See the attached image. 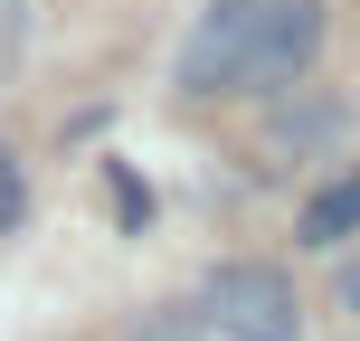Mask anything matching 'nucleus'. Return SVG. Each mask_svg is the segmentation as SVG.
<instances>
[{
    "mask_svg": "<svg viewBox=\"0 0 360 341\" xmlns=\"http://www.w3.org/2000/svg\"><path fill=\"white\" fill-rule=\"evenodd\" d=\"M19 48H29V0H0V76L19 67Z\"/></svg>",
    "mask_w": 360,
    "mask_h": 341,
    "instance_id": "obj_7",
    "label": "nucleus"
},
{
    "mask_svg": "<svg viewBox=\"0 0 360 341\" xmlns=\"http://www.w3.org/2000/svg\"><path fill=\"white\" fill-rule=\"evenodd\" d=\"M247 19L256 0H209L199 10V29L180 38V95H237V57H247Z\"/></svg>",
    "mask_w": 360,
    "mask_h": 341,
    "instance_id": "obj_3",
    "label": "nucleus"
},
{
    "mask_svg": "<svg viewBox=\"0 0 360 341\" xmlns=\"http://www.w3.org/2000/svg\"><path fill=\"white\" fill-rule=\"evenodd\" d=\"M342 313H360V256L342 266Z\"/></svg>",
    "mask_w": 360,
    "mask_h": 341,
    "instance_id": "obj_8",
    "label": "nucleus"
},
{
    "mask_svg": "<svg viewBox=\"0 0 360 341\" xmlns=\"http://www.w3.org/2000/svg\"><path fill=\"white\" fill-rule=\"evenodd\" d=\"M313 57H323V0H256L237 86H247V95H285Z\"/></svg>",
    "mask_w": 360,
    "mask_h": 341,
    "instance_id": "obj_2",
    "label": "nucleus"
},
{
    "mask_svg": "<svg viewBox=\"0 0 360 341\" xmlns=\"http://www.w3.org/2000/svg\"><path fill=\"white\" fill-rule=\"evenodd\" d=\"M332 237H360V171H342L332 190L304 199V247H332Z\"/></svg>",
    "mask_w": 360,
    "mask_h": 341,
    "instance_id": "obj_4",
    "label": "nucleus"
},
{
    "mask_svg": "<svg viewBox=\"0 0 360 341\" xmlns=\"http://www.w3.org/2000/svg\"><path fill=\"white\" fill-rule=\"evenodd\" d=\"M285 133H294V143H332V133H351V105H342V95H332V105H304Z\"/></svg>",
    "mask_w": 360,
    "mask_h": 341,
    "instance_id": "obj_5",
    "label": "nucleus"
},
{
    "mask_svg": "<svg viewBox=\"0 0 360 341\" xmlns=\"http://www.w3.org/2000/svg\"><path fill=\"white\" fill-rule=\"evenodd\" d=\"M19 218H29V180H19V152L0 143V237H10Z\"/></svg>",
    "mask_w": 360,
    "mask_h": 341,
    "instance_id": "obj_6",
    "label": "nucleus"
},
{
    "mask_svg": "<svg viewBox=\"0 0 360 341\" xmlns=\"http://www.w3.org/2000/svg\"><path fill=\"white\" fill-rule=\"evenodd\" d=\"M199 323L228 332V341H304V294L266 256H228L209 275V294H199Z\"/></svg>",
    "mask_w": 360,
    "mask_h": 341,
    "instance_id": "obj_1",
    "label": "nucleus"
}]
</instances>
